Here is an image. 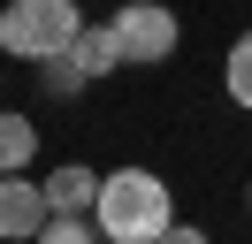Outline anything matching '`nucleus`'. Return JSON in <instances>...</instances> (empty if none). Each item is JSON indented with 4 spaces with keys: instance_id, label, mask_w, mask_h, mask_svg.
<instances>
[{
    "instance_id": "f257e3e1",
    "label": "nucleus",
    "mask_w": 252,
    "mask_h": 244,
    "mask_svg": "<svg viewBox=\"0 0 252 244\" xmlns=\"http://www.w3.org/2000/svg\"><path fill=\"white\" fill-rule=\"evenodd\" d=\"M92 221H99L107 244H160L176 229V198H168V183L153 168H115V176H99Z\"/></svg>"
},
{
    "instance_id": "f03ea898",
    "label": "nucleus",
    "mask_w": 252,
    "mask_h": 244,
    "mask_svg": "<svg viewBox=\"0 0 252 244\" xmlns=\"http://www.w3.org/2000/svg\"><path fill=\"white\" fill-rule=\"evenodd\" d=\"M84 30V8L77 0H8L0 8V54H16V61H54L69 54Z\"/></svg>"
},
{
    "instance_id": "7ed1b4c3",
    "label": "nucleus",
    "mask_w": 252,
    "mask_h": 244,
    "mask_svg": "<svg viewBox=\"0 0 252 244\" xmlns=\"http://www.w3.org/2000/svg\"><path fill=\"white\" fill-rule=\"evenodd\" d=\"M107 23H115V38H123V69H160V61L176 54V38H184L176 8H160V0H130Z\"/></svg>"
},
{
    "instance_id": "20e7f679",
    "label": "nucleus",
    "mask_w": 252,
    "mask_h": 244,
    "mask_svg": "<svg viewBox=\"0 0 252 244\" xmlns=\"http://www.w3.org/2000/svg\"><path fill=\"white\" fill-rule=\"evenodd\" d=\"M46 221H54L46 183H31L23 168H16V176H0V237H8V244H31Z\"/></svg>"
},
{
    "instance_id": "39448f33",
    "label": "nucleus",
    "mask_w": 252,
    "mask_h": 244,
    "mask_svg": "<svg viewBox=\"0 0 252 244\" xmlns=\"http://www.w3.org/2000/svg\"><path fill=\"white\" fill-rule=\"evenodd\" d=\"M69 61H77L84 84H92V76H115V69H123V38H115V23H84L77 46H69Z\"/></svg>"
},
{
    "instance_id": "423d86ee",
    "label": "nucleus",
    "mask_w": 252,
    "mask_h": 244,
    "mask_svg": "<svg viewBox=\"0 0 252 244\" xmlns=\"http://www.w3.org/2000/svg\"><path fill=\"white\" fill-rule=\"evenodd\" d=\"M46 206H54V214H92V206H99V176L77 168V160L54 168V176H46Z\"/></svg>"
},
{
    "instance_id": "0eeeda50",
    "label": "nucleus",
    "mask_w": 252,
    "mask_h": 244,
    "mask_svg": "<svg viewBox=\"0 0 252 244\" xmlns=\"http://www.w3.org/2000/svg\"><path fill=\"white\" fill-rule=\"evenodd\" d=\"M31 152H38V130H31L23 115H8V107H0V176L31 168Z\"/></svg>"
},
{
    "instance_id": "6e6552de",
    "label": "nucleus",
    "mask_w": 252,
    "mask_h": 244,
    "mask_svg": "<svg viewBox=\"0 0 252 244\" xmlns=\"http://www.w3.org/2000/svg\"><path fill=\"white\" fill-rule=\"evenodd\" d=\"M31 244H107V237H99V221H92V214H54V221L38 229Z\"/></svg>"
},
{
    "instance_id": "1a4fd4ad",
    "label": "nucleus",
    "mask_w": 252,
    "mask_h": 244,
    "mask_svg": "<svg viewBox=\"0 0 252 244\" xmlns=\"http://www.w3.org/2000/svg\"><path fill=\"white\" fill-rule=\"evenodd\" d=\"M221 84H229V99H237V107H252V30L229 46V61H221Z\"/></svg>"
},
{
    "instance_id": "9d476101",
    "label": "nucleus",
    "mask_w": 252,
    "mask_h": 244,
    "mask_svg": "<svg viewBox=\"0 0 252 244\" xmlns=\"http://www.w3.org/2000/svg\"><path fill=\"white\" fill-rule=\"evenodd\" d=\"M160 244H206V229H191V221H176V229H168V237H160Z\"/></svg>"
}]
</instances>
